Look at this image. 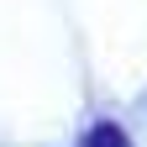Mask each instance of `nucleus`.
I'll use <instances>...</instances> for the list:
<instances>
[{"label": "nucleus", "mask_w": 147, "mask_h": 147, "mask_svg": "<svg viewBox=\"0 0 147 147\" xmlns=\"http://www.w3.org/2000/svg\"><path fill=\"white\" fill-rule=\"evenodd\" d=\"M84 147H126V142H121V137H116V131H110V126H105V131H95V137H89Z\"/></svg>", "instance_id": "1"}]
</instances>
